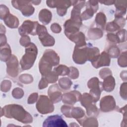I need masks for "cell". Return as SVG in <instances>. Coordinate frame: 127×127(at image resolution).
<instances>
[{
	"mask_svg": "<svg viewBox=\"0 0 127 127\" xmlns=\"http://www.w3.org/2000/svg\"><path fill=\"white\" fill-rule=\"evenodd\" d=\"M7 74L11 77H16L18 73V62L14 55H11L9 60L6 62Z\"/></svg>",
	"mask_w": 127,
	"mask_h": 127,
	"instance_id": "13",
	"label": "cell"
},
{
	"mask_svg": "<svg viewBox=\"0 0 127 127\" xmlns=\"http://www.w3.org/2000/svg\"><path fill=\"white\" fill-rule=\"evenodd\" d=\"M81 126L84 127H98V123L96 118L94 117H91L85 118L82 120L81 124H80Z\"/></svg>",
	"mask_w": 127,
	"mask_h": 127,
	"instance_id": "24",
	"label": "cell"
},
{
	"mask_svg": "<svg viewBox=\"0 0 127 127\" xmlns=\"http://www.w3.org/2000/svg\"><path fill=\"white\" fill-rule=\"evenodd\" d=\"M48 95L53 103H57L62 99L61 91L57 84L51 86L48 90Z\"/></svg>",
	"mask_w": 127,
	"mask_h": 127,
	"instance_id": "16",
	"label": "cell"
},
{
	"mask_svg": "<svg viewBox=\"0 0 127 127\" xmlns=\"http://www.w3.org/2000/svg\"><path fill=\"white\" fill-rule=\"evenodd\" d=\"M91 63L93 66L96 68L103 66H109L110 64V58L108 54L104 51L100 55H99L94 62Z\"/></svg>",
	"mask_w": 127,
	"mask_h": 127,
	"instance_id": "15",
	"label": "cell"
},
{
	"mask_svg": "<svg viewBox=\"0 0 127 127\" xmlns=\"http://www.w3.org/2000/svg\"><path fill=\"white\" fill-rule=\"evenodd\" d=\"M44 77L48 83H53L56 82L57 81L58 78V75L54 71H50L45 76H44Z\"/></svg>",
	"mask_w": 127,
	"mask_h": 127,
	"instance_id": "29",
	"label": "cell"
},
{
	"mask_svg": "<svg viewBox=\"0 0 127 127\" xmlns=\"http://www.w3.org/2000/svg\"><path fill=\"white\" fill-rule=\"evenodd\" d=\"M81 24L82 23L75 21L71 19L67 20L64 24V33L66 37L68 38L78 32Z\"/></svg>",
	"mask_w": 127,
	"mask_h": 127,
	"instance_id": "11",
	"label": "cell"
},
{
	"mask_svg": "<svg viewBox=\"0 0 127 127\" xmlns=\"http://www.w3.org/2000/svg\"><path fill=\"white\" fill-rule=\"evenodd\" d=\"M6 44V38L4 34H0V47Z\"/></svg>",
	"mask_w": 127,
	"mask_h": 127,
	"instance_id": "47",
	"label": "cell"
},
{
	"mask_svg": "<svg viewBox=\"0 0 127 127\" xmlns=\"http://www.w3.org/2000/svg\"><path fill=\"white\" fill-rule=\"evenodd\" d=\"M20 44L24 47L27 46L28 45L30 44V39L29 37L27 35L22 36L20 39Z\"/></svg>",
	"mask_w": 127,
	"mask_h": 127,
	"instance_id": "38",
	"label": "cell"
},
{
	"mask_svg": "<svg viewBox=\"0 0 127 127\" xmlns=\"http://www.w3.org/2000/svg\"><path fill=\"white\" fill-rule=\"evenodd\" d=\"M48 82H47V81L46 80L45 78L44 77H42L41 80L39 82V88L40 89H42L45 88H46L48 86Z\"/></svg>",
	"mask_w": 127,
	"mask_h": 127,
	"instance_id": "46",
	"label": "cell"
},
{
	"mask_svg": "<svg viewBox=\"0 0 127 127\" xmlns=\"http://www.w3.org/2000/svg\"><path fill=\"white\" fill-rule=\"evenodd\" d=\"M126 87H127V83H124L121 85V89H120V94L123 98L125 100L127 99V94H126Z\"/></svg>",
	"mask_w": 127,
	"mask_h": 127,
	"instance_id": "43",
	"label": "cell"
},
{
	"mask_svg": "<svg viewBox=\"0 0 127 127\" xmlns=\"http://www.w3.org/2000/svg\"><path fill=\"white\" fill-rule=\"evenodd\" d=\"M106 18L105 15L102 12H99L96 15L95 22L98 27L104 30V26L106 23Z\"/></svg>",
	"mask_w": 127,
	"mask_h": 127,
	"instance_id": "26",
	"label": "cell"
},
{
	"mask_svg": "<svg viewBox=\"0 0 127 127\" xmlns=\"http://www.w3.org/2000/svg\"><path fill=\"white\" fill-rule=\"evenodd\" d=\"M62 113L67 118H73L77 121L80 124L85 118V113L83 110L80 107H73L64 105L61 108Z\"/></svg>",
	"mask_w": 127,
	"mask_h": 127,
	"instance_id": "5",
	"label": "cell"
},
{
	"mask_svg": "<svg viewBox=\"0 0 127 127\" xmlns=\"http://www.w3.org/2000/svg\"><path fill=\"white\" fill-rule=\"evenodd\" d=\"M87 85L90 89V94L93 98V102L95 103L100 98L101 92L102 90V82L99 81L98 78L93 77L88 81Z\"/></svg>",
	"mask_w": 127,
	"mask_h": 127,
	"instance_id": "7",
	"label": "cell"
},
{
	"mask_svg": "<svg viewBox=\"0 0 127 127\" xmlns=\"http://www.w3.org/2000/svg\"><path fill=\"white\" fill-rule=\"evenodd\" d=\"M0 47V60L3 62H7L11 56L10 48L8 44H6Z\"/></svg>",
	"mask_w": 127,
	"mask_h": 127,
	"instance_id": "22",
	"label": "cell"
},
{
	"mask_svg": "<svg viewBox=\"0 0 127 127\" xmlns=\"http://www.w3.org/2000/svg\"><path fill=\"white\" fill-rule=\"evenodd\" d=\"M3 21L5 24L10 28H16L19 25L18 18L11 14H8L3 19Z\"/></svg>",
	"mask_w": 127,
	"mask_h": 127,
	"instance_id": "20",
	"label": "cell"
},
{
	"mask_svg": "<svg viewBox=\"0 0 127 127\" xmlns=\"http://www.w3.org/2000/svg\"><path fill=\"white\" fill-rule=\"evenodd\" d=\"M38 24L37 21L33 22L30 20H26L23 22L19 28V33L22 36L29 34L33 36L37 35V28Z\"/></svg>",
	"mask_w": 127,
	"mask_h": 127,
	"instance_id": "9",
	"label": "cell"
},
{
	"mask_svg": "<svg viewBox=\"0 0 127 127\" xmlns=\"http://www.w3.org/2000/svg\"><path fill=\"white\" fill-rule=\"evenodd\" d=\"M88 35L89 38L91 40H96L102 37L103 35V32L98 28H91L89 29Z\"/></svg>",
	"mask_w": 127,
	"mask_h": 127,
	"instance_id": "23",
	"label": "cell"
},
{
	"mask_svg": "<svg viewBox=\"0 0 127 127\" xmlns=\"http://www.w3.org/2000/svg\"><path fill=\"white\" fill-rule=\"evenodd\" d=\"M52 14L50 11L46 9H42L39 14V20L44 24L47 25L51 20Z\"/></svg>",
	"mask_w": 127,
	"mask_h": 127,
	"instance_id": "21",
	"label": "cell"
},
{
	"mask_svg": "<svg viewBox=\"0 0 127 127\" xmlns=\"http://www.w3.org/2000/svg\"><path fill=\"white\" fill-rule=\"evenodd\" d=\"M29 1H27L26 3L25 4V1L24 2V4H14L12 3L13 6L18 9H19L23 15L25 16H29L31 15L34 11V7L30 4H27Z\"/></svg>",
	"mask_w": 127,
	"mask_h": 127,
	"instance_id": "17",
	"label": "cell"
},
{
	"mask_svg": "<svg viewBox=\"0 0 127 127\" xmlns=\"http://www.w3.org/2000/svg\"><path fill=\"white\" fill-rule=\"evenodd\" d=\"M37 34L44 46H52L55 44V39L47 32L46 28L39 24L37 28Z\"/></svg>",
	"mask_w": 127,
	"mask_h": 127,
	"instance_id": "8",
	"label": "cell"
},
{
	"mask_svg": "<svg viewBox=\"0 0 127 127\" xmlns=\"http://www.w3.org/2000/svg\"><path fill=\"white\" fill-rule=\"evenodd\" d=\"M86 109L87 114L88 116L95 117L99 114V110L94 104H92L89 107Z\"/></svg>",
	"mask_w": 127,
	"mask_h": 127,
	"instance_id": "31",
	"label": "cell"
},
{
	"mask_svg": "<svg viewBox=\"0 0 127 127\" xmlns=\"http://www.w3.org/2000/svg\"><path fill=\"white\" fill-rule=\"evenodd\" d=\"M69 69H70V74H68L69 77L72 79H76L78 77L79 72L77 68L74 67H70Z\"/></svg>",
	"mask_w": 127,
	"mask_h": 127,
	"instance_id": "39",
	"label": "cell"
},
{
	"mask_svg": "<svg viewBox=\"0 0 127 127\" xmlns=\"http://www.w3.org/2000/svg\"><path fill=\"white\" fill-rule=\"evenodd\" d=\"M107 54L111 58H117L120 54V50L118 47L113 45L109 48Z\"/></svg>",
	"mask_w": 127,
	"mask_h": 127,
	"instance_id": "30",
	"label": "cell"
},
{
	"mask_svg": "<svg viewBox=\"0 0 127 127\" xmlns=\"http://www.w3.org/2000/svg\"><path fill=\"white\" fill-rule=\"evenodd\" d=\"M59 83L61 88L64 89H68L72 85L71 81L67 77L61 78L59 81Z\"/></svg>",
	"mask_w": 127,
	"mask_h": 127,
	"instance_id": "28",
	"label": "cell"
},
{
	"mask_svg": "<svg viewBox=\"0 0 127 127\" xmlns=\"http://www.w3.org/2000/svg\"><path fill=\"white\" fill-rule=\"evenodd\" d=\"M99 75L100 77L102 79H104L105 77H106L108 76L111 75H112V72L111 70L107 68H104L102 69L99 73Z\"/></svg>",
	"mask_w": 127,
	"mask_h": 127,
	"instance_id": "36",
	"label": "cell"
},
{
	"mask_svg": "<svg viewBox=\"0 0 127 127\" xmlns=\"http://www.w3.org/2000/svg\"><path fill=\"white\" fill-rule=\"evenodd\" d=\"M38 93H33L31 94L29 97H28L27 102L28 104H33L37 100L38 98Z\"/></svg>",
	"mask_w": 127,
	"mask_h": 127,
	"instance_id": "44",
	"label": "cell"
},
{
	"mask_svg": "<svg viewBox=\"0 0 127 127\" xmlns=\"http://www.w3.org/2000/svg\"><path fill=\"white\" fill-rule=\"evenodd\" d=\"M54 71L58 75H68L70 72V69L68 67L64 65H60L54 68Z\"/></svg>",
	"mask_w": 127,
	"mask_h": 127,
	"instance_id": "27",
	"label": "cell"
},
{
	"mask_svg": "<svg viewBox=\"0 0 127 127\" xmlns=\"http://www.w3.org/2000/svg\"><path fill=\"white\" fill-rule=\"evenodd\" d=\"M12 95L14 98L20 99L23 97L24 95V92L21 88H16L13 90L12 92Z\"/></svg>",
	"mask_w": 127,
	"mask_h": 127,
	"instance_id": "33",
	"label": "cell"
},
{
	"mask_svg": "<svg viewBox=\"0 0 127 127\" xmlns=\"http://www.w3.org/2000/svg\"><path fill=\"white\" fill-rule=\"evenodd\" d=\"M8 14L9 13L8 8L5 5H0V19L3 20Z\"/></svg>",
	"mask_w": 127,
	"mask_h": 127,
	"instance_id": "37",
	"label": "cell"
},
{
	"mask_svg": "<svg viewBox=\"0 0 127 127\" xmlns=\"http://www.w3.org/2000/svg\"><path fill=\"white\" fill-rule=\"evenodd\" d=\"M115 86V80L114 78L111 75L107 76L104 79L102 83V88L107 92H111L113 90Z\"/></svg>",
	"mask_w": 127,
	"mask_h": 127,
	"instance_id": "19",
	"label": "cell"
},
{
	"mask_svg": "<svg viewBox=\"0 0 127 127\" xmlns=\"http://www.w3.org/2000/svg\"><path fill=\"white\" fill-rule=\"evenodd\" d=\"M107 37L108 40L110 42L115 43H118L120 42L119 39L116 34L115 35L112 33H109L107 35Z\"/></svg>",
	"mask_w": 127,
	"mask_h": 127,
	"instance_id": "41",
	"label": "cell"
},
{
	"mask_svg": "<svg viewBox=\"0 0 127 127\" xmlns=\"http://www.w3.org/2000/svg\"><path fill=\"white\" fill-rule=\"evenodd\" d=\"M36 108L40 113L46 114L53 112L54 106L53 102L47 96L41 95L39 96L36 104Z\"/></svg>",
	"mask_w": 127,
	"mask_h": 127,
	"instance_id": "6",
	"label": "cell"
},
{
	"mask_svg": "<svg viewBox=\"0 0 127 127\" xmlns=\"http://www.w3.org/2000/svg\"><path fill=\"white\" fill-rule=\"evenodd\" d=\"M38 53L37 47L33 43L26 47L25 54L22 57L20 64L23 70L30 69L33 65Z\"/></svg>",
	"mask_w": 127,
	"mask_h": 127,
	"instance_id": "4",
	"label": "cell"
},
{
	"mask_svg": "<svg viewBox=\"0 0 127 127\" xmlns=\"http://www.w3.org/2000/svg\"><path fill=\"white\" fill-rule=\"evenodd\" d=\"M60 62V58L52 50H47L39 62V70L43 76L51 71L53 66L57 65Z\"/></svg>",
	"mask_w": 127,
	"mask_h": 127,
	"instance_id": "3",
	"label": "cell"
},
{
	"mask_svg": "<svg viewBox=\"0 0 127 127\" xmlns=\"http://www.w3.org/2000/svg\"><path fill=\"white\" fill-rule=\"evenodd\" d=\"M127 54L126 52H125L124 53L121 55V56L118 59V64L121 66L126 67L127 66Z\"/></svg>",
	"mask_w": 127,
	"mask_h": 127,
	"instance_id": "34",
	"label": "cell"
},
{
	"mask_svg": "<svg viewBox=\"0 0 127 127\" xmlns=\"http://www.w3.org/2000/svg\"><path fill=\"white\" fill-rule=\"evenodd\" d=\"M51 29L54 32L56 33H60L62 30L61 26L58 23H53L51 26Z\"/></svg>",
	"mask_w": 127,
	"mask_h": 127,
	"instance_id": "45",
	"label": "cell"
},
{
	"mask_svg": "<svg viewBox=\"0 0 127 127\" xmlns=\"http://www.w3.org/2000/svg\"><path fill=\"white\" fill-rule=\"evenodd\" d=\"M11 84L9 80H3L1 83V90L2 92H7L10 89Z\"/></svg>",
	"mask_w": 127,
	"mask_h": 127,
	"instance_id": "35",
	"label": "cell"
},
{
	"mask_svg": "<svg viewBox=\"0 0 127 127\" xmlns=\"http://www.w3.org/2000/svg\"><path fill=\"white\" fill-rule=\"evenodd\" d=\"M99 50L97 47L87 44L82 46H75L72 58L77 64H84L87 61L94 62L99 56Z\"/></svg>",
	"mask_w": 127,
	"mask_h": 127,
	"instance_id": "1",
	"label": "cell"
},
{
	"mask_svg": "<svg viewBox=\"0 0 127 127\" xmlns=\"http://www.w3.org/2000/svg\"><path fill=\"white\" fill-rule=\"evenodd\" d=\"M4 116L8 118H12L23 124H30L33 122V118L20 105L10 104L1 109V117Z\"/></svg>",
	"mask_w": 127,
	"mask_h": 127,
	"instance_id": "2",
	"label": "cell"
},
{
	"mask_svg": "<svg viewBox=\"0 0 127 127\" xmlns=\"http://www.w3.org/2000/svg\"><path fill=\"white\" fill-rule=\"evenodd\" d=\"M100 110L103 112L113 111L116 107V102L112 96H106L103 97L100 101Z\"/></svg>",
	"mask_w": 127,
	"mask_h": 127,
	"instance_id": "12",
	"label": "cell"
},
{
	"mask_svg": "<svg viewBox=\"0 0 127 127\" xmlns=\"http://www.w3.org/2000/svg\"><path fill=\"white\" fill-rule=\"evenodd\" d=\"M93 102V98L90 94L86 93L83 94L82 97L81 98V103L86 109L89 107L92 104Z\"/></svg>",
	"mask_w": 127,
	"mask_h": 127,
	"instance_id": "25",
	"label": "cell"
},
{
	"mask_svg": "<svg viewBox=\"0 0 127 127\" xmlns=\"http://www.w3.org/2000/svg\"><path fill=\"white\" fill-rule=\"evenodd\" d=\"M98 9V4H88L86 10L81 14V19L85 20L92 17Z\"/></svg>",
	"mask_w": 127,
	"mask_h": 127,
	"instance_id": "18",
	"label": "cell"
},
{
	"mask_svg": "<svg viewBox=\"0 0 127 127\" xmlns=\"http://www.w3.org/2000/svg\"><path fill=\"white\" fill-rule=\"evenodd\" d=\"M118 37L120 42H124L126 40V30L124 29L119 31L116 34Z\"/></svg>",
	"mask_w": 127,
	"mask_h": 127,
	"instance_id": "42",
	"label": "cell"
},
{
	"mask_svg": "<svg viewBox=\"0 0 127 127\" xmlns=\"http://www.w3.org/2000/svg\"><path fill=\"white\" fill-rule=\"evenodd\" d=\"M69 126H70V127H75V126L78 127L79 126H78V125L75 124V123H71V124L69 125Z\"/></svg>",
	"mask_w": 127,
	"mask_h": 127,
	"instance_id": "48",
	"label": "cell"
},
{
	"mask_svg": "<svg viewBox=\"0 0 127 127\" xmlns=\"http://www.w3.org/2000/svg\"><path fill=\"white\" fill-rule=\"evenodd\" d=\"M25 79L21 81L22 82H23L25 84L30 83V82H31L33 81L32 77L30 75L27 74H22L19 77V79Z\"/></svg>",
	"mask_w": 127,
	"mask_h": 127,
	"instance_id": "40",
	"label": "cell"
},
{
	"mask_svg": "<svg viewBox=\"0 0 127 127\" xmlns=\"http://www.w3.org/2000/svg\"><path fill=\"white\" fill-rule=\"evenodd\" d=\"M43 127H66L67 125L61 116L56 115L47 118L43 123Z\"/></svg>",
	"mask_w": 127,
	"mask_h": 127,
	"instance_id": "10",
	"label": "cell"
},
{
	"mask_svg": "<svg viewBox=\"0 0 127 127\" xmlns=\"http://www.w3.org/2000/svg\"><path fill=\"white\" fill-rule=\"evenodd\" d=\"M120 27L114 21L112 22H109L106 26V30L109 32H114L120 29Z\"/></svg>",
	"mask_w": 127,
	"mask_h": 127,
	"instance_id": "32",
	"label": "cell"
},
{
	"mask_svg": "<svg viewBox=\"0 0 127 127\" xmlns=\"http://www.w3.org/2000/svg\"><path fill=\"white\" fill-rule=\"evenodd\" d=\"M81 95L77 91H72L71 92L64 93L62 96L63 103L73 105L76 102L81 100Z\"/></svg>",
	"mask_w": 127,
	"mask_h": 127,
	"instance_id": "14",
	"label": "cell"
}]
</instances>
